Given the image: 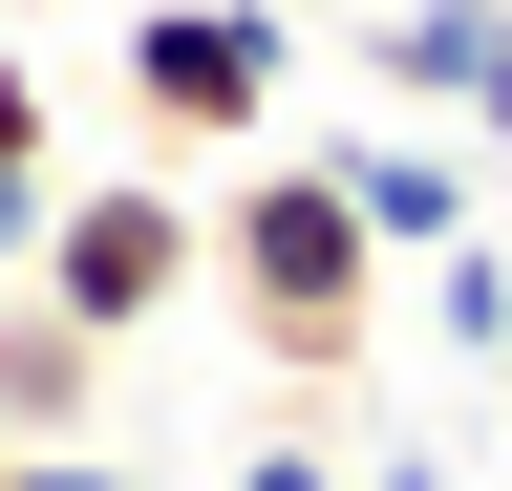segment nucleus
<instances>
[{"mask_svg":"<svg viewBox=\"0 0 512 491\" xmlns=\"http://www.w3.org/2000/svg\"><path fill=\"white\" fill-rule=\"evenodd\" d=\"M384 235H363V193L320 150H235V193H214V299L256 321V363L278 385H342V363L384 342Z\"/></svg>","mask_w":512,"mask_h":491,"instance_id":"f257e3e1","label":"nucleus"},{"mask_svg":"<svg viewBox=\"0 0 512 491\" xmlns=\"http://www.w3.org/2000/svg\"><path fill=\"white\" fill-rule=\"evenodd\" d=\"M299 0H128V129L150 150H278Z\"/></svg>","mask_w":512,"mask_h":491,"instance_id":"f03ea898","label":"nucleus"},{"mask_svg":"<svg viewBox=\"0 0 512 491\" xmlns=\"http://www.w3.org/2000/svg\"><path fill=\"white\" fill-rule=\"evenodd\" d=\"M192 278H214V214H192V193H150V171H64V214H43V299H64L86 342H150Z\"/></svg>","mask_w":512,"mask_h":491,"instance_id":"7ed1b4c3","label":"nucleus"},{"mask_svg":"<svg viewBox=\"0 0 512 491\" xmlns=\"http://www.w3.org/2000/svg\"><path fill=\"white\" fill-rule=\"evenodd\" d=\"M363 65L406 86V107H448L470 150H512V0H384Z\"/></svg>","mask_w":512,"mask_h":491,"instance_id":"20e7f679","label":"nucleus"},{"mask_svg":"<svg viewBox=\"0 0 512 491\" xmlns=\"http://www.w3.org/2000/svg\"><path fill=\"white\" fill-rule=\"evenodd\" d=\"M107 363L128 342H86L43 278H0V449H107Z\"/></svg>","mask_w":512,"mask_h":491,"instance_id":"39448f33","label":"nucleus"},{"mask_svg":"<svg viewBox=\"0 0 512 491\" xmlns=\"http://www.w3.org/2000/svg\"><path fill=\"white\" fill-rule=\"evenodd\" d=\"M320 171L363 193V235H384V257H448V235H491V214H470V150H448V129H320Z\"/></svg>","mask_w":512,"mask_h":491,"instance_id":"423d86ee","label":"nucleus"},{"mask_svg":"<svg viewBox=\"0 0 512 491\" xmlns=\"http://www.w3.org/2000/svg\"><path fill=\"white\" fill-rule=\"evenodd\" d=\"M43 214H64V107H43L22 43H0V278H43Z\"/></svg>","mask_w":512,"mask_h":491,"instance_id":"0eeeda50","label":"nucleus"},{"mask_svg":"<svg viewBox=\"0 0 512 491\" xmlns=\"http://www.w3.org/2000/svg\"><path fill=\"white\" fill-rule=\"evenodd\" d=\"M427 321L470 363H512V235H448V257H427Z\"/></svg>","mask_w":512,"mask_h":491,"instance_id":"6e6552de","label":"nucleus"},{"mask_svg":"<svg viewBox=\"0 0 512 491\" xmlns=\"http://www.w3.org/2000/svg\"><path fill=\"white\" fill-rule=\"evenodd\" d=\"M0 491H128V449H0Z\"/></svg>","mask_w":512,"mask_h":491,"instance_id":"1a4fd4ad","label":"nucleus"},{"mask_svg":"<svg viewBox=\"0 0 512 491\" xmlns=\"http://www.w3.org/2000/svg\"><path fill=\"white\" fill-rule=\"evenodd\" d=\"M235 491H342V470H320L299 427H278V449H235Z\"/></svg>","mask_w":512,"mask_h":491,"instance_id":"9d476101","label":"nucleus"}]
</instances>
